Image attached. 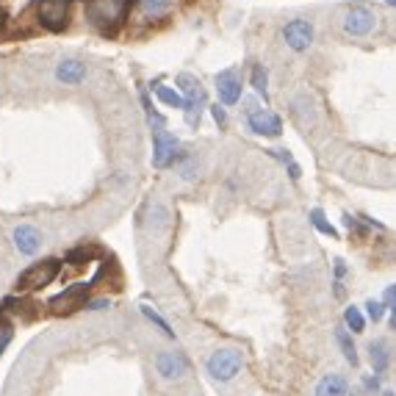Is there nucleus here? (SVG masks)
<instances>
[{"label":"nucleus","mask_w":396,"mask_h":396,"mask_svg":"<svg viewBox=\"0 0 396 396\" xmlns=\"http://www.w3.org/2000/svg\"><path fill=\"white\" fill-rule=\"evenodd\" d=\"M181 153H183L181 142L170 131L161 128V119H156V125H153V167L156 170H167V167L178 164Z\"/></svg>","instance_id":"obj_5"},{"label":"nucleus","mask_w":396,"mask_h":396,"mask_svg":"<svg viewBox=\"0 0 396 396\" xmlns=\"http://www.w3.org/2000/svg\"><path fill=\"white\" fill-rule=\"evenodd\" d=\"M11 341V330L8 327H3V338H0V355H3V349H6V344Z\"/></svg>","instance_id":"obj_30"},{"label":"nucleus","mask_w":396,"mask_h":396,"mask_svg":"<svg viewBox=\"0 0 396 396\" xmlns=\"http://www.w3.org/2000/svg\"><path fill=\"white\" fill-rule=\"evenodd\" d=\"M142 313H145V316H147V322H153V324H156V327H158V330H161V333H164L167 338H175V330L170 327V322H167V319H161V316H158V313H156L153 308L142 305Z\"/></svg>","instance_id":"obj_24"},{"label":"nucleus","mask_w":396,"mask_h":396,"mask_svg":"<svg viewBox=\"0 0 396 396\" xmlns=\"http://www.w3.org/2000/svg\"><path fill=\"white\" fill-rule=\"evenodd\" d=\"M386 3H388V6H396V0H386Z\"/></svg>","instance_id":"obj_34"},{"label":"nucleus","mask_w":396,"mask_h":396,"mask_svg":"<svg viewBox=\"0 0 396 396\" xmlns=\"http://www.w3.org/2000/svg\"><path fill=\"white\" fill-rule=\"evenodd\" d=\"M249 83H252V89H255L263 100H269V92H266V86H269V72H266V67H263V64H255V67H252V78H249Z\"/></svg>","instance_id":"obj_21"},{"label":"nucleus","mask_w":396,"mask_h":396,"mask_svg":"<svg viewBox=\"0 0 396 396\" xmlns=\"http://www.w3.org/2000/svg\"><path fill=\"white\" fill-rule=\"evenodd\" d=\"M363 386H366V391H377V388H380V380H377V377H366Z\"/></svg>","instance_id":"obj_29"},{"label":"nucleus","mask_w":396,"mask_h":396,"mask_svg":"<svg viewBox=\"0 0 396 396\" xmlns=\"http://www.w3.org/2000/svg\"><path fill=\"white\" fill-rule=\"evenodd\" d=\"M11 241H14V247H17L19 255H36L42 249V233L33 224H28V222H22V224L14 227Z\"/></svg>","instance_id":"obj_10"},{"label":"nucleus","mask_w":396,"mask_h":396,"mask_svg":"<svg viewBox=\"0 0 396 396\" xmlns=\"http://www.w3.org/2000/svg\"><path fill=\"white\" fill-rule=\"evenodd\" d=\"M391 330H396V313H391Z\"/></svg>","instance_id":"obj_32"},{"label":"nucleus","mask_w":396,"mask_h":396,"mask_svg":"<svg viewBox=\"0 0 396 396\" xmlns=\"http://www.w3.org/2000/svg\"><path fill=\"white\" fill-rule=\"evenodd\" d=\"M28 8L36 14V19H39L42 28L58 33V31H64V28L69 25L72 0H36V3H31Z\"/></svg>","instance_id":"obj_4"},{"label":"nucleus","mask_w":396,"mask_h":396,"mask_svg":"<svg viewBox=\"0 0 396 396\" xmlns=\"http://www.w3.org/2000/svg\"><path fill=\"white\" fill-rule=\"evenodd\" d=\"M386 311H388V305H386L383 299H369V302H366V313H369V319H372L374 324H377V322H383Z\"/></svg>","instance_id":"obj_25"},{"label":"nucleus","mask_w":396,"mask_h":396,"mask_svg":"<svg viewBox=\"0 0 396 396\" xmlns=\"http://www.w3.org/2000/svg\"><path fill=\"white\" fill-rule=\"evenodd\" d=\"M344 327H347L349 333H363V330H366V316H363V311L355 308V305H349V308L344 311Z\"/></svg>","instance_id":"obj_20"},{"label":"nucleus","mask_w":396,"mask_h":396,"mask_svg":"<svg viewBox=\"0 0 396 396\" xmlns=\"http://www.w3.org/2000/svg\"><path fill=\"white\" fill-rule=\"evenodd\" d=\"M156 372L170 383L183 380L189 374V361L183 352H158L156 355Z\"/></svg>","instance_id":"obj_9"},{"label":"nucleus","mask_w":396,"mask_h":396,"mask_svg":"<svg viewBox=\"0 0 396 396\" xmlns=\"http://www.w3.org/2000/svg\"><path fill=\"white\" fill-rule=\"evenodd\" d=\"M128 8L131 0H86V19L103 36H114L125 22Z\"/></svg>","instance_id":"obj_1"},{"label":"nucleus","mask_w":396,"mask_h":396,"mask_svg":"<svg viewBox=\"0 0 396 396\" xmlns=\"http://www.w3.org/2000/svg\"><path fill=\"white\" fill-rule=\"evenodd\" d=\"M280 36H283L286 47H291L294 53H308L311 44H313L316 31H313V22H311V19H291V22H286V25L280 28Z\"/></svg>","instance_id":"obj_8"},{"label":"nucleus","mask_w":396,"mask_h":396,"mask_svg":"<svg viewBox=\"0 0 396 396\" xmlns=\"http://www.w3.org/2000/svg\"><path fill=\"white\" fill-rule=\"evenodd\" d=\"M383 302L388 305V311H391V313H396V283L383 291Z\"/></svg>","instance_id":"obj_26"},{"label":"nucleus","mask_w":396,"mask_h":396,"mask_svg":"<svg viewBox=\"0 0 396 396\" xmlns=\"http://www.w3.org/2000/svg\"><path fill=\"white\" fill-rule=\"evenodd\" d=\"M172 8V0H142V11L145 17H164L167 11Z\"/></svg>","instance_id":"obj_22"},{"label":"nucleus","mask_w":396,"mask_h":396,"mask_svg":"<svg viewBox=\"0 0 396 396\" xmlns=\"http://www.w3.org/2000/svg\"><path fill=\"white\" fill-rule=\"evenodd\" d=\"M383 396H396L394 391H383Z\"/></svg>","instance_id":"obj_33"},{"label":"nucleus","mask_w":396,"mask_h":396,"mask_svg":"<svg viewBox=\"0 0 396 396\" xmlns=\"http://www.w3.org/2000/svg\"><path fill=\"white\" fill-rule=\"evenodd\" d=\"M211 114H213V119H216L219 125H224V122H227V114H224V108H219V103H216V106H211Z\"/></svg>","instance_id":"obj_27"},{"label":"nucleus","mask_w":396,"mask_h":396,"mask_svg":"<svg viewBox=\"0 0 396 396\" xmlns=\"http://www.w3.org/2000/svg\"><path fill=\"white\" fill-rule=\"evenodd\" d=\"M244 366V352L236 347H222L216 352H211V358L205 361V372L211 374V380L216 383H230L236 380V374Z\"/></svg>","instance_id":"obj_2"},{"label":"nucleus","mask_w":396,"mask_h":396,"mask_svg":"<svg viewBox=\"0 0 396 396\" xmlns=\"http://www.w3.org/2000/svg\"><path fill=\"white\" fill-rule=\"evenodd\" d=\"M316 396H349V383L344 374L330 372L316 383Z\"/></svg>","instance_id":"obj_16"},{"label":"nucleus","mask_w":396,"mask_h":396,"mask_svg":"<svg viewBox=\"0 0 396 396\" xmlns=\"http://www.w3.org/2000/svg\"><path fill=\"white\" fill-rule=\"evenodd\" d=\"M344 274H347V266H344V261H336V277L341 280Z\"/></svg>","instance_id":"obj_31"},{"label":"nucleus","mask_w":396,"mask_h":396,"mask_svg":"<svg viewBox=\"0 0 396 396\" xmlns=\"http://www.w3.org/2000/svg\"><path fill=\"white\" fill-rule=\"evenodd\" d=\"M103 308H108V299H92V302H86V311H103Z\"/></svg>","instance_id":"obj_28"},{"label":"nucleus","mask_w":396,"mask_h":396,"mask_svg":"<svg viewBox=\"0 0 396 396\" xmlns=\"http://www.w3.org/2000/svg\"><path fill=\"white\" fill-rule=\"evenodd\" d=\"M291 106H294V114H297V119H299L302 128H311V125L316 122V108H313V103L308 100V94H297Z\"/></svg>","instance_id":"obj_18"},{"label":"nucleus","mask_w":396,"mask_h":396,"mask_svg":"<svg viewBox=\"0 0 396 396\" xmlns=\"http://www.w3.org/2000/svg\"><path fill=\"white\" fill-rule=\"evenodd\" d=\"M56 78L67 86H75L86 78V64L81 58H64L58 67H56Z\"/></svg>","instance_id":"obj_15"},{"label":"nucleus","mask_w":396,"mask_h":396,"mask_svg":"<svg viewBox=\"0 0 396 396\" xmlns=\"http://www.w3.org/2000/svg\"><path fill=\"white\" fill-rule=\"evenodd\" d=\"M377 19H380V17H377L374 8L358 3V6L347 8V14H344V19H341V31H344L347 36H352V39H363V36H372V33L377 31Z\"/></svg>","instance_id":"obj_6"},{"label":"nucleus","mask_w":396,"mask_h":396,"mask_svg":"<svg viewBox=\"0 0 396 396\" xmlns=\"http://www.w3.org/2000/svg\"><path fill=\"white\" fill-rule=\"evenodd\" d=\"M247 128L255 133V136H266V139H277L283 133V119L269 111V108H261V106H249L247 108Z\"/></svg>","instance_id":"obj_7"},{"label":"nucleus","mask_w":396,"mask_h":396,"mask_svg":"<svg viewBox=\"0 0 396 396\" xmlns=\"http://www.w3.org/2000/svg\"><path fill=\"white\" fill-rule=\"evenodd\" d=\"M311 222H313V227H316V230H319L322 236H330V238H338V230H336V227H333V224H330V222L324 219V213H322L319 208H313V211H311Z\"/></svg>","instance_id":"obj_23"},{"label":"nucleus","mask_w":396,"mask_h":396,"mask_svg":"<svg viewBox=\"0 0 396 396\" xmlns=\"http://www.w3.org/2000/svg\"><path fill=\"white\" fill-rule=\"evenodd\" d=\"M336 344L341 347V352H344L347 363H349L352 369H358V366H361V358H358V349H355V341H352V333H349L347 327H336Z\"/></svg>","instance_id":"obj_17"},{"label":"nucleus","mask_w":396,"mask_h":396,"mask_svg":"<svg viewBox=\"0 0 396 396\" xmlns=\"http://www.w3.org/2000/svg\"><path fill=\"white\" fill-rule=\"evenodd\" d=\"M86 297H89V286H75V288L58 294L50 302V308H53V313H72L78 308H86V302H89Z\"/></svg>","instance_id":"obj_12"},{"label":"nucleus","mask_w":396,"mask_h":396,"mask_svg":"<svg viewBox=\"0 0 396 396\" xmlns=\"http://www.w3.org/2000/svg\"><path fill=\"white\" fill-rule=\"evenodd\" d=\"M156 94L164 106L170 108H183L186 111V97L181 94V89H172V86H156Z\"/></svg>","instance_id":"obj_19"},{"label":"nucleus","mask_w":396,"mask_h":396,"mask_svg":"<svg viewBox=\"0 0 396 396\" xmlns=\"http://www.w3.org/2000/svg\"><path fill=\"white\" fill-rule=\"evenodd\" d=\"M216 92L222 106H236L241 100V78L236 75V69H222L216 75Z\"/></svg>","instance_id":"obj_11"},{"label":"nucleus","mask_w":396,"mask_h":396,"mask_svg":"<svg viewBox=\"0 0 396 396\" xmlns=\"http://www.w3.org/2000/svg\"><path fill=\"white\" fill-rule=\"evenodd\" d=\"M366 352H369V363H372V372H374L377 377H380V374H386V372L391 369V361H394V355H391V344H388L386 338H374V341H369Z\"/></svg>","instance_id":"obj_14"},{"label":"nucleus","mask_w":396,"mask_h":396,"mask_svg":"<svg viewBox=\"0 0 396 396\" xmlns=\"http://www.w3.org/2000/svg\"><path fill=\"white\" fill-rule=\"evenodd\" d=\"M61 272V261L56 258H47V261H39V263H31L19 277H17V291L19 294H28V291H39L44 286H50Z\"/></svg>","instance_id":"obj_3"},{"label":"nucleus","mask_w":396,"mask_h":396,"mask_svg":"<svg viewBox=\"0 0 396 396\" xmlns=\"http://www.w3.org/2000/svg\"><path fill=\"white\" fill-rule=\"evenodd\" d=\"M0 28H3V14H0Z\"/></svg>","instance_id":"obj_35"},{"label":"nucleus","mask_w":396,"mask_h":396,"mask_svg":"<svg viewBox=\"0 0 396 396\" xmlns=\"http://www.w3.org/2000/svg\"><path fill=\"white\" fill-rule=\"evenodd\" d=\"M178 86H181V94L186 97V119H192V117H195V108L202 106V100H205V92H202V86H199L197 78H195V75H189V72L178 75Z\"/></svg>","instance_id":"obj_13"}]
</instances>
